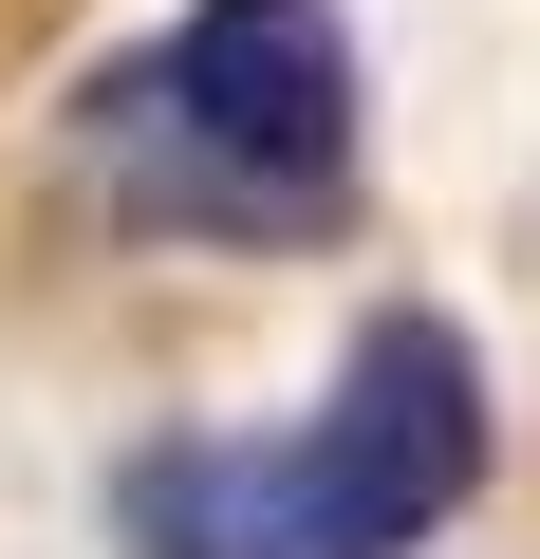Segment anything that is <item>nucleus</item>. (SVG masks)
Wrapping results in <instances>:
<instances>
[{"label":"nucleus","mask_w":540,"mask_h":559,"mask_svg":"<svg viewBox=\"0 0 540 559\" xmlns=\"http://www.w3.org/2000/svg\"><path fill=\"white\" fill-rule=\"evenodd\" d=\"M484 485V355L392 299L355 318L336 392L299 429H168L112 466V540L131 559H410L447 503Z\"/></svg>","instance_id":"nucleus-1"},{"label":"nucleus","mask_w":540,"mask_h":559,"mask_svg":"<svg viewBox=\"0 0 540 559\" xmlns=\"http://www.w3.org/2000/svg\"><path fill=\"white\" fill-rule=\"evenodd\" d=\"M94 187L187 242H317L355 205V38L336 0H187L75 112Z\"/></svg>","instance_id":"nucleus-2"}]
</instances>
